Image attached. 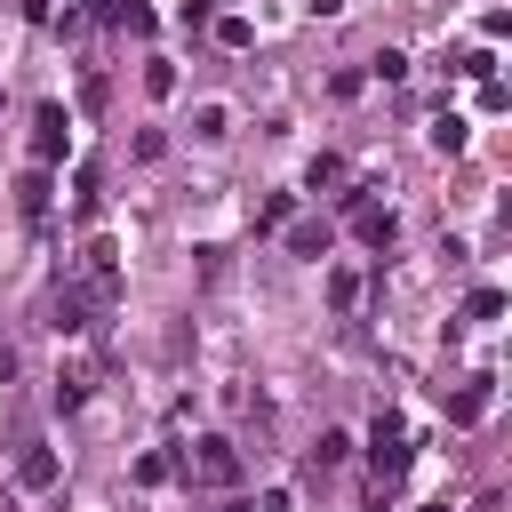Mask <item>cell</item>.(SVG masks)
<instances>
[{
	"label": "cell",
	"instance_id": "1",
	"mask_svg": "<svg viewBox=\"0 0 512 512\" xmlns=\"http://www.w3.org/2000/svg\"><path fill=\"white\" fill-rule=\"evenodd\" d=\"M184 472H192V480H208V488H224V480L240 472V456H232V440H192Z\"/></svg>",
	"mask_w": 512,
	"mask_h": 512
},
{
	"label": "cell",
	"instance_id": "2",
	"mask_svg": "<svg viewBox=\"0 0 512 512\" xmlns=\"http://www.w3.org/2000/svg\"><path fill=\"white\" fill-rule=\"evenodd\" d=\"M56 480V456H24V488H48Z\"/></svg>",
	"mask_w": 512,
	"mask_h": 512
}]
</instances>
